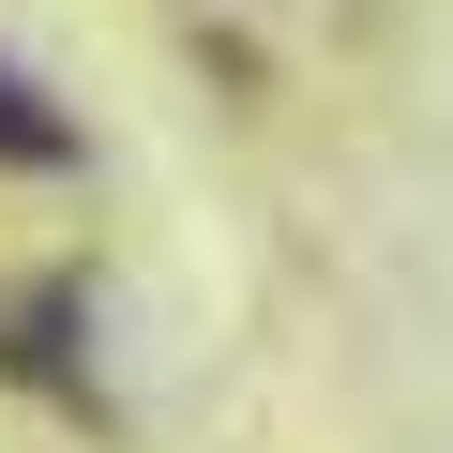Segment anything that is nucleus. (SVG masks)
I'll use <instances>...</instances> for the list:
<instances>
[{
	"mask_svg": "<svg viewBox=\"0 0 453 453\" xmlns=\"http://www.w3.org/2000/svg\"><path fill=\"white\" fill-rule=\"evenodd\" d=\"M0 151H16V166H76V121L31 106V76H0Z\"/></svg>",
	"mask_w": 453,
	"mask_h": 453,
	"instance_id": "nucleus-1",
	"label": "nucleus"
}]
</instances>
